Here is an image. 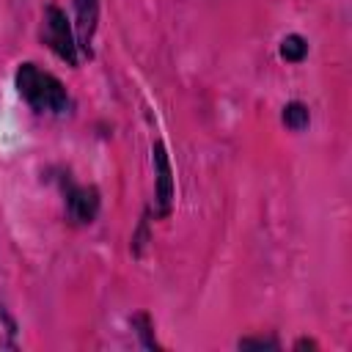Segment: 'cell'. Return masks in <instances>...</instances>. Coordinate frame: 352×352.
<instances>
[{
    "label": "cell",
    "mask_w": 352,
    "mask_h": 352,
    "mask_svg": "<svg viewBox=\"0 0 352 352\" xmlns=\"http://www.w3.org/2000/svg\"><path fill=\"white\" fill-rule=\"evenodd\" d=\"M16 91L38 113H63L69 107V94L63 82L36 63H22L16 69Z\"/></svg>",
    "instance_id": "cell-1"
},
{
    "label": "cell",
    "mask_w": 352,
    "mask_h": 352,
    "mask_svg": "<svg viewBox=\"0 0 352 352\" xmlns=\"http://www.w3.org/2000/svg\"><path fill=\"white\" fill-rule=\"evenodd\" d=\"M44 38L55 50L58 58H63L69 63H77V41L72 36L66 14L58 6H47V11H44Z\"/></svg>",
    "instance_id": "cell-2"
},
{
    "label": "cell",
    "mask_w": 352,
    "mask_h": 352,
    "mask_svg": "<svg viewBox=\"0 0 352 352\" xmlns=\"http://www.w3.org/2000/svg\"><path fill=\"white\" fill-rule=\"evenodd\" d=\"M99 209V195L94 187H72L66 192V212L74 223H91Z\"/></svg>",
    "instance_id": "cell-3"
},
{
    "label": "cell",
    "mask_w": 352,
    "mask_h": 352,
    "mask_svg": "<svg viewBox=\"0 0 352 352\" xmlns=\"http://www.w3.org/2000/svg\"><path fill=\"white\" fill-rule=\"evenodd\" d=\"M280 55H283L289 63H300V60L308 55V41H305L300 33H289V36L280 41Z\"/></svg>",
    "instance_id": "cell-4"
},
{
    "label": "cell",
    "mask_w": 352,
    "mask_h": 352,
    "mask_svg": "<svg viewBox=\"0 0 352 352\" xmlns=\"http://www.w3.org/2000/svg\"><path fill=\"white\" fill-rule=\"evenodd\" d=\"M308 121H311V113H308V107H305L302 102H289V104L283 107V124H286L289 129L300 132V129L308 126Z\"/></svg>",
    "instance_id": "cell-5"
},
{
    "label": "cell",
    "mask_w": 352,
    "mask_h": 352,
    "mask_svg": "<svg viewBox=\"0 0 352 352\" xmlns=\"http://www.w3.org/2000/svg\"><path fill=\"white\" fill-rule=\"evenodd\" d=\"M16 330L14 316L0 305V349H16Z\"/></svg>",
    "instance_id": "cell-6"
},
{
    "label": "cell",
    "mask_w": 352,
    "mask_h": 352,
    "mask_svg": "<svg viewBox=\"0 0 352 352\" xmlns=\"http://www.w3.org/2000/svg\"><path fill=\"white\" fill-rule=\"evenodd\" d=\"M239 346H242V349H245V346H256V349H267V346H272V349H275L278 341H275V338H242Z\"/></svg>",
    "instance_id": "cell-7"
}]
</instances>
